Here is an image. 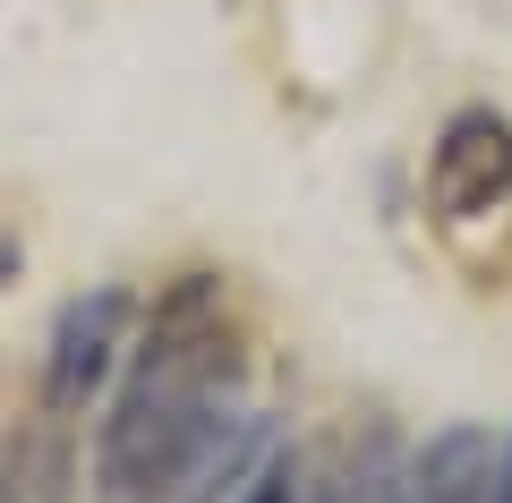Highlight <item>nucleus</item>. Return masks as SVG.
<instances>
[{"label":"nucleus","mask_w":512,"mask_h":503,"mask_svg":"<svg viewBox=\"0 0 512 503\" xmlns=\"http://www.w3.org/2000/svg\"><path fill=\"white\" fill-rule=\"evenodd\" d=\"M0 273H9V248H0Z\"/></svg>","instance_id":"obj_8"},{"label":"nucleus","mask_w":512,"mask_h":503,"mask_svg":"<svg viewBox=\"0 0 512 503\" xmlns=\"http://www.w3.org/2000/svg\"><path fill=\"white\" fill-rule=\"evenodd\" d=\"M0 503H18V495H9V469H0Z\"/></svg>","instance_id":"obj_7"},{"label":"nucleus","mask_w":512,"mask_h":503,"mask_svg":"<svg viewBox=\"0 0 512 503\" xmlns=\"http://www.w3.org/2000/svg\"><path fill=\"white\" fill-rule=\"evenodd\" d=\"M393 478H376V461H342V452H274L248 503H384Z\"/></svg>","instance_id":"obj_5"},{"label":"nucleus","mask_w":512,"mask_h":503,"mask_svg":"<svg viewBox=\"0 0 512 503\" xmlns=\"http://www.w3.org/2000/svg\"><path fill=\"white\" fill-rule=\"evenodd\" d=\"M256 444H265V427L239 393L231 333L205 290H180L154 316L137 376L120 384L103 418L94 478L111 503H222L239 469L256 461Z\"/></svg>","instance_id":"obj_1"},{"label":"nucleus","mask_w":512,"mask_h":503,"mask_svg":"<svg viewBox=\"0 0 512 503\" xmlns=\"http://www.w3.org/2000/svg\"><path fill=\"white\" fill-rule=\"evenodd\" d=\"M427 205H436L444 231H478V222L512 214V128L495 111H461L436 137V162H427Z\"/></svg>","instance_id":"obj_2"},{"label":"nucleus","mask_w":512,"mask_h":503,"mask_svg":"<svg viewBox=\"0 0 512 503\" xmlns=\"http://www.w3.org/2000/svg\"><path fill=\"white\" fill-rule=\"evenodd\" d=\"M384 503H504V469H495L487 427H444L436 444L393 478Z\"/></svg>","instance_id":"obj_3"},{"label":"nucleus","mask_w":512,"mask_h":503,"mask_svg":"<svg viewBox=\"0 0 512 503\" xmlns=\"http://www.w3.org/2000/svg\"><path fill=\"white\" fill-rule=\"evenodd\" d=\"M504 503H512V444H504Z\"/></svg>","instance_id":"obj_6"},{"label":"nucleus","mask_w":512,"mask_h":503,"mask_svg":"<svg viewBox=\"0 0 512 503\" xmlns=\"http://www.w3.org/2000/svg\"><path fill=\"white\" fill-rule=\"evenodd\" d=\"M120 316H128L120 290H94V299H77L69 316H60V333H52V401L60 410L103 384L111 350H120Z\"/></svg>","instance_id":"obj_4"}]
</instances>
